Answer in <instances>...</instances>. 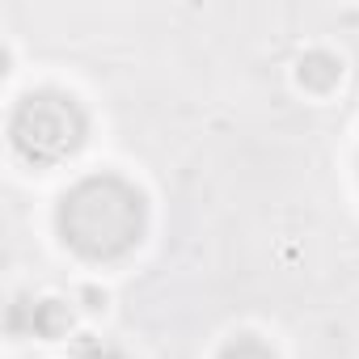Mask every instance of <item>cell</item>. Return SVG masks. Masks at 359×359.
Here are the masks:
<instances>
[{
    "label": "cell",
    "mask_w": 359,
    "mask_h": 359,
    "mask_svg": "<svg viewBox=\"0 0 359 359\" xmlns=\"http://www.w3.org/2000/svg\"><path fill=\"white\" fill-rule=\"evenodd\" d=\"M60 237L89 262H114L131 254L148 229L144 195L114 173H93L76 182L55 212Z\"/></svg>",
    "instance_id": "cell-1"
},
{
    "label": "cell",
    "mask_w": 359,
    "mask_h": 359,
    "mask_svg": "<svg viewBox=\"0 0 359 359\" xmlns=\"http://www.w3.org/2000/svg\"><path fill=\"white\" fill-rule=\"evenodd\" d=\"M85 131H89V118H85L81 102L72 93H60V89L26 93L9 118L13 148L34 165H55V161L72 156L85 144Z\"/></svg>",
    "instance_id": "cell-2"
},
{
    "label": "cell",
    "mask_w": 359,
    "mask_h": 359,
    "mask_svg": "<svg viewBox=\"0 0 359 359\" xmlns=\"http://www.w3.org/2000/svg\"><path fill=\"white\" fill-rule=\"evenodd\" d=\"M9 325H13V330H30V334H39V338H60V334H68L72 313H68V304H60V300H39V304L18 300L13 313H9Z\"/></svg>",
    "instance_id": "cell-3"
},
{
    "label": "cell",
    "mask_w": 359,
    "mask_h": 359,
    "mask_svg": "<svg viewBox=\"0 0 359 359\" xmlns=\"http://www.w3.org/2000/svg\"><path fill=\"white\" fill-rule=\"evenodd\" d=\"M296 76H300L304 89L330 93V89L338 85V76H342V64H338V55H330V51H304L300 64H296Z\"/></svg>",
    "instance_id": "cell-4"
},
{
    "label": "cell",
    "mask_w": 359,
    "mask_h": 359,
    "mask_svg": "<svg viewBox=\"0 0 359 359\" xmlns=\"http://www.w3.org/2000/svg\"><path fill=\"white\" fill-rule=\"evenodd\" d=\"M220 359H275V351H271L262 338H254V334H241V338H233V342L220 351Z\"/></svg>",
    "instance_id": "cell-5"
}]
</instances>
